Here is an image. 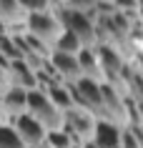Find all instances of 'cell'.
I'll list each match as a JSON object with an SVG mask.
<instances>
[{
	"instance_id": "obj_18",
	"label": "cell",
	"mask_w": 143,
	"mask_h": 148,
	"mask_svg": "<svg viewBox=\"0 0 143 148\" xmlns=\"http://www.w3.org/2000/svg\"><path fill=\"white\" fill-rule=\"evenodd\" d=\"M93 3H111V0H93Z\"/></svg>"
},
{
	"instance_id": "obj_2",
	"label": "cell",
	"mask_w": 143,
	"mask_h": 148,
	"mask_svg": "<svg viewBox=\"0 0 143 148\" xmlns=\"http://www.w3.org/2000/svg\"><path fill=\"white\" fill-rule=\"evenodd\" d=\"M25 30H28V35H33L35 40H40L43 45H48L53 50L58 38L63 35V25H60V20L53 10H43V13H28Z\"/></svg>"
},
{
	"instance_id": "obj_4",
	"label": "cell",
	"mask_w": 143,
	"mask_h": 148,
	"mask_svg": "<svg viewBox=\"0 0 143 148\" xmlns=\"http://www.w3.org/2000/svg\"><path fill=\"white\" fill-rule=\"evenodd\" d=\"M95 123H98V121H95L88 110L70 108V110H65V113H63V128H60V131L70 138L73 148H80V146H86L88 140H93Z\"/></svg>"
},
{
	"instance_id": "obj_16",
	"label": "cell",
	"mask_w": 143,
	"mask_h": 148,
	"mask_svg": "<svg viewBox=\"0 0 143 148\" xmlns=\"http://www.w3.org/2000/svg\"><path fill=\"white\" fill-rule=\"evenodd\" d=\"M10 88H13V78H10V68H0V98L8 93Z\"/></svg>"
},
{
	"instance_id": "obj_11",
	"label": "cell",
	"mask_w": 143,
	"mask_h": 148,
	"mask_svg": "<svg viewBox=\"0 0 143 148\" xmlns=\"http://www.w3.org/2000/svg\"><path fill=\"white\" fill-rule=\"evenodd\" d=\"M43 93L50 98V103H53V106H55L60 113H65V110L75 108V106H73L70 93H68V86H50V88H45Z\"/></svg>"
},
{
	"instance_id": "obj_13",
	"label": "cell",
	"mask_w": 143,
	"mask_h": 148,
	"mask_svg": "<svg viewBox=\"0 0 143 148\" xmlns=\"http://www.w3.org/2000/svg\"><path fill=\"white\" fill-rule=\"evenodd\" d=\"M0 55L8 58L10 63L13 60H23V55L18 50V45L13 43V35H10V33H0Z\"/></svg>"
},
{
	"instance_id": "obj_9",
	"label": "cell",
	"mask_w": 143,
	"mask_h": 148,
	"mask_svg": "<svg viewBox=\"0 0 143 148\" xmlns=\"http://www.w3.org/2000/svg\"><path fill=\"white\" fill-rule=\"evenodd\" d=\"M10 78H13V86L30 93V90H38V78L23 60H13L10 63Z\"/></svg>"
},
{
	"instance_id": "obj_5",
	"label": "cell",
	"mask_w": 143,
	"mask_h": 148,
	"mask_svg": "<svg viewBox=\"0 0 143 148\" xmlns=\"http://www.w3.org/2000/svg\"><path fill=\"white\" fill-rule=\"evenodd\" d=\"M48 63H50L53 73L63 80V86H73V83H78V80L83 78V75H80L78 58H75V55H68V53H58V50H53Z\"/></svg>"
},
{
	"instance_id": "obj_1",
	"label": "cell",
	"mask_w": 143,
	"mask_h": 148,
	"mask_svg": "<svg viewBox=\"0 0 143 148\" xmlns=\"http://www.w3.org/2000/svg\"><path fill=\"white\" fill-rule=\"evenodd\" d=\"M25 113L45 133H53V131L63 128V113L50 103V98L43 90H30L28 93V108H25Z\"/></svg>"
},
{
	"instance_id": "obj_17",
	"label": "cell",
	"mask_w": 143,
	"mask_h": 148,
	"mask_svg": "<svg viewBox=\"0 0 143 148\" xmlns=\"http://www.w3.org/2000/svg\"><path fill=\"white\" fill-rule=\"evenodd\" d=\"M0 123H8V116H5V110H3V106H0Z\"/></svg>"
},
{
	"instance_id": "obj_7",
	"label": "cell",
	"mask_w": 143,
	"mask_h": 148,
	"mask_svg": "<svg viewBox=\"0 0 143 148\" xmlns=\"http://www.w3.org/2000/svg\"><path fill=\"white\" fill-rule=\"evenodd\" d=\"M25 20H28V13L20 8L18 0H0V23L5 25V30L25 28Z\"/></svg>"
},
{
	"instance_id": "obj_12",
	"label": "cell",
	"mask_w": 143,
	"mask_h": 148,
	"mask_svg": "<svg viewBox=\"0 0 143 148\" xmlns=\"http://www.w3.org/2000/svg\"><path fill=\"white\" fill-rule=\"evenodd\" d=\"M53 50H58V53H68V55H78L80 50H83V45H80V40L75 38L73 33L63 30V35L58 38V43H55Z\"/></svg>"
},
{
	"instance_id": "obj_14",
	"label": "cell",
	"mask_w": 143,
	"mask_h": 148,
	"mask_svg": "<svg viewBox=\"0 0 143 148\" xmlns=\"http://www.w3.org/2000/svg\"><path fill=\"white\" fill-rule=\"evenodd\" d=\"M0 148H25L18 133L13 131V125L8 123H0Z\"/></svg>"
},
{
	"instance_id": "obj_15",
	"label": "cell",
	"mask_w": 143,
	"mask_h": 148,
	"mask_svg": "<svg viewBox=\"0 0 143 148\" xmlns=\"http://www.w3.org/2000/svg\"><path fill=\"white\" fill-rule=\"evenodd\" d=\"M20 3V8L25 13H43V10H53L50 5V0H18Z\"/></svg>"
},
{
	"instance_id": "obj_8",
	"label": "cell",
	"mask_w": 143,
	"mask_h": 148,
	"mask_svg": "<svg viewBox=\"0 0 143 148\" xmlns=\"http://www.w3.org/2000/svg\"><path fill=\"white\" fill-rule=\"evenodd\" d=\"M0 106H3V110H5V116H8V125H10L13 118H18V116H23V113H25V108H28V93L13 86L8 93L0 98Z\"/></svg>"
},
{
	"instance_id": "obj_6",
	"label": "cell",
	"mask_w": 143,
	"mask_h": 148,
	"mask_svg": "<svg viewBox=\"0 0 143 148\" xmlns=\"http://www.w3.org/2000/svg\"><path fill=\"white\" fill-rule=\"evenodd\" d=\"M120 133H123V128L108 123V121H98L90 143L95 148H120Z\"/></svg>"
},
{
	"instance_id": "obj_10",
	"label": "cell",
	"mask_w": 143,
	"mask_h": 148,
	"mask_svg": "<svg viewBox=\"0 0 143 148\" xmlns=\"http://www.w3.org/2000/svg\"><path fill=\"white\" fill-rule=\"evenodd\" d=\"M75 58H78V68H80L83 78L93 80V83H103V73H101V65H98V58H95L93 48H83Z\"/></svg>"
},
{
	"instance_id": "obj_3",
	"label": "cell",
	"mask_w": 143,
	"mask_h": 148,
	"mask_svg": "<svg viewBox=\"0 0 143 148\" xmlns=\"http://www.w3.org/2000/svg\"><path fill=\"white\" fill-rule=\"evenodd\" d=\"M53 13L58 15L63 30L73 33L75 38L80 40L83 48H95L98 45V38H95V23L86 13H78V10H70V8H53Z\"/></svg>"
}]
</instances>
